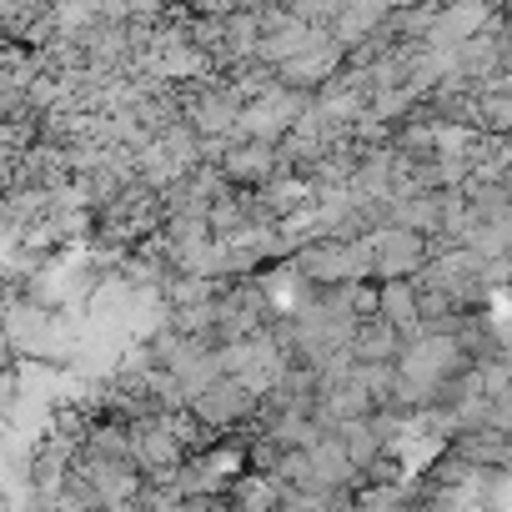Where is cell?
<instances>
[{
  "mask_svg": "<svg viewBox=\"0 0 512 512\" xmlns=\"http://www.w3.org/2000/svg\"><path fill=\"white\" fill-rule=\"evenodd\" d=\"M312 106V96L307 91H292V86H272V91H262V96H251L246 106H241V126H236V136H256V141H282L297 121H302V111Z\"/></svg>",
  "mask_w": 512,
  "mask_h": 512,
  "instance_id": "1",
  "label": "cell"
},
{
  "mask_svg": "<svg viewBox=\"0 0 512 512\" xmlns=\"http://www.w3.org/2000/svg\"><path fill=\"white\" fill-rule=\"evenodd\" d=\"M256 407H262V392H251L236 372L216 377L206 392L191 397V412H196L206 427H216V432H236V427H246V422L256 417Z\"/></svg>",
  "mask_w": 512,
  "mask_h": 512,
  "instance_id": "2",
  "label": "cell"
},
{
  "mask_svg": "<svg viewBox=\"0 0 512 512\" xmlns=\"http://www.w3.org/2000/svg\"><path fill=\"white\" fill-rule=\"evenodd\" d=\"M372 251H377V277H417L432 262V236L402 221H387L372 231Z\"/></svg>",
  "mask_w": 512,
  "mask_h": 512,
  "instance_id": "3",
  "label": "cell"
},
{
  "mask_svg": "<svg viewBox=\"0 0 512 512\" xmlns=\"http://www.w3.org/2000/svg\"><path fill=\"white\" fill-rule=\"evenodd\" d=\"M216 166H221L226 181H236V186H267V181L282 176V151H277V141L231 136V146H226V156H221Z\"/></svg>",
  "mask_w": 512,
  "mask_h": 512,
  "instance_id": "4",
  "label": "cell"
},
{
  "mask_svg": "<svg viewBox=\"0 0 512 512\" xmlns=\"http://www.w3.org/2000/svg\"><path fill=\"white\" fill-rule=\"evenodd\" d=\"M342 66H347V46H342L337 36H327V41H317L312 51H302V56L282 61V66H277V76H282V86L317 96L332 76H342Z\"/></svg>",
  "mask_w": 512,
  "mask_h": 512,
  "instance_id": "5",
  "label": "cell"
},
{
  "mask_svg": "<svg viewBox=\"0 0 512 512\" xmlns=\"http://www.w3.org/2000/svg\"><path fill=\"white\" fill-rule=\"evenodd\" d=\"M477 131L487 136H512V91H497V86H482L477 91Z\"/></svg>",
  "mask_w": 512,
  "mask_h": 512,
  "instance_id": "6",
  "label": "cell"
},
{
  "mask_svg": "<svg viewBox=\"0 0 512 512\" xmlns=\"http://www.w3.org/2000/svg\"><path fill=\"white\" fill-rule=\"evenodd\" d=\"M502 181H507V186H512V161H507V166H502Z\"/></svg>",
  "mask_w": 512,
  "mask_h": 512,
  "instance_id": "7",
  "label": "cell"
}]
</instances>
